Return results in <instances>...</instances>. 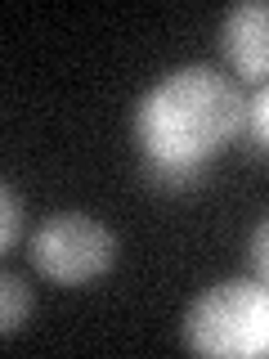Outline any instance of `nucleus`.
Listing matches in <instances>:
<instances>
[{"instance_id": "8", "label": "nucleus", "mask_w": 269, "mask_h": 359, "mask_svg": "<svg viewBox=\"0 0 269 359\" xmlns=\"http://www.w3.org/2000/svg\"><path fill=\"white\" fill-rule=\"evenodd\" d=\"M265 243H269V224L261 220V224H256V233H251V243H247V256H251V265H256V278H265V265H269Z\"/></svg>"}, {"instance_id": "1", "label": "nucleus", "mask_w": 269, "mask_h": 359, "mask_svg": "<svg viewBox=\"0 0 269 359\" xmlns=\"http://www.w3.org/2000/svg\"><path fill=\"white\" fill-rule=\"evenodd\" d=\"M242 104V90L211 63H188L162 76L134 108L144 166H175L202 180L211 157L238 140Z\"/></svg>"}, {"instance_id": "3", "label": "nucleus", "mask_w": 269, "mask_h": 359, "mask_svg": "<svg viewBox=\"0 0 269 359\" xmlns=\"http://www.w3.org/2000/svg\"><path fill=\"white\" fill-rule=\"evenodd\" d=\"M32 265L54 283H90V278L108 274L117 265V233L95 216L81 211H59V216L41 220L32 233Z\"/></svg>"}, {"instance_id": "7", "label": "nucleus", "mask_w": 269, "mask_h": 359, "mask_svg": "<svg viewBox=\"0 0 269 359\" xmlns=\"http://www.w3.org/2000/svg\"><path fill=\"white\" fill-rule=\"evenodd\" d=\"M22 233V202L14 198V189L0 180V252H9V247L18 243Z\"/></svg>"}, {"instance_id": "4", "label": "nucleus", "mask_w": 269, "mask_h": 359, "mask_svg": "<svg viewBox=\"0 0 269 359\" xmlns=\"http://www.w3.org/2000/svg\"><path fill=\"white\" fill-rule=\"evenodd\" d=\"M220 50L229 67L251 86H265L269 72V5L265 0H242L220 22Z\"/></svg>"}, {"instance_id": "2", "label": "nucleus", "mask_w": 269, "mask_h": 359, "mask_svg": "<svg viewBox=\"0 0 269 359\" xmlns=\"http://www.w3.org/2000/svg\"><path fill=\"white\" fill-rule=\"evenodd\" d=\"M184 346L216 359H256L269 351V292L265 278H229L220 287H207L188 306Z\"/></svg>"}, {"instance_id": "6", "label": "nucleus", "mask_w": 269, "mask_h": 359, "mask_svg": "<svg viewBox=\"0 0 269 359\" xmlns=\"http://www.w3.org/2000/svg\"><path fill=\"white\" fill-rule=\"evenodd\" d=\"M269 95H265V86H256V95L242 104V121H238V140L251 149L256 157H265V144H269Z\"/></svg>"}, {"instance_id": "5", "label": "nucleus", "mask_w": 269, "mask_h": 359, "mask_svg": "<svg viewBox=\"0 0 269 359\" xmlns=\"http://www.w3.org/2000/svg\"><path fill=\"white\" fill-rule=\"evenodd\" d=\"M32 319V287L18 274L0 269V337H14Z\"/></svg>"}]
</instances>
